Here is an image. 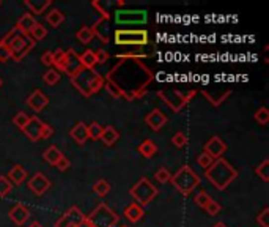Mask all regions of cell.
Segmentation results:
<instances>
[{"label": "cell", "instance_id": "1", "mask_svg": "<svg viewBox=\"0 0 269 227\" xmlns=\"http://www.w3.org/2000/svg\"><path fill=\"white\" fill-rule=\"evenodd\" d=\"M205 175L219 191H224L238 178V170L227 159L219 158L205 170Z\"/></svg>", "mask_w": 269, "mask_h": 227}, {"label": "cell", "instance_id": "2", "mask_svg": "<svg viewBox=\"0 0 269 227\" xmlns=\"http://www.w3.org/2000/svg\"><path fill=\"white\" fill-rule=\"evenodd\" d=\"M71 82L82 96L90 98L104 87V77L96 70L82 68L76 76L71 77Z\"/></svg>", "mask_w": 269, "mask_h": 227}, {"label": "cell", "instance_id": "3", "mask_svg": "<svg viewBox=\"0 0 269 227\" xmlns=\"http://www.w3.org/2000/svg\"><path fill=\"white\" fill-rule=\"evenodd\" d=\"M170 181L176 188V191L186 197L200 185V175L189 166H183L181 169L176 170V174L172 175Z\"/></svg>", "mask_w": 269, "mask_h": 227}, {"label": "cell", "instance_id": "4", "mask_svg": "<svg viewBox=\"0 0 269 227\" xmlns=\"http://www.w3.org/2000/svg\"><path fill=\"white\" fill-rule=\"evenodd\" d=\"M91 227H115L120 223V216L106 202H101L93 212L85 216Z\"/></svg>", "mask_w": 269, "mask_h": 227}, {"label": "cell", "instance_id": "5", "mask_svg": "<svg viewBox=\"0 0 269 227\" xmlns=\"http://www.w3.org/2000/svg\"><path fill=\"white\" fill-rule=\"evenodd\" d=\"M114 41L118 46H137L143 48L150 43V35L146 30H128L118 29L114 33Z\"/></svg>", "mask_w": 269, "mask_h": 227}, {"label": "cell", "instance_id": "6", "mask_svg": "<svg viewBox=\"0 0 269 227\" xmlns=\"http://www.w3.org/2000/svg\"><path fill=\"white\" fill-rule=\"evenodd\" d=\"M157 189L156 186L151 183L148 178H140L137 181V183L129 189V194H131V197L135 201V204H138L142 208H145L148 204H150L153 199L157 196Z\"/></svg>", "mask_w": 269, "mask_h": 227}, {"label": "cell", "instance_id": "7", "mask_svg": "<svg viewBox=\"0 0 269 227\" xmlns=\"http://www.w3.org/2000/svg\"><path fill=\"white\" fill-rule=\"evenodd\" d=\"M196 93H197L196 90H191L188 93H183L180 90H167V92L165 90H159V92H157V96H159L173 112H180L181 109L196 96Z\"/></svg>", "mask_w": 269, "mask_h": 227}, {"label": "cell", "instance_id": "8", "mask_svg": "<svg viewBox=\"0 0 269 227\" xmlns=\"http://www.w3.org/2000/svg\"><path fill=\"white\" fill-rule=\"evenodd\" d=\"M35 41L30 38V35H17L13 40V43L10 44V52H11V59L14 62H21L27 54H29L33 48H35Z\"/></svg>", "mask_w": 269, "mask_h": 227}, {"label": "cell", "instance_id": "9", "mask_svg": "<svg viewBox=\"0 0 269 227\" xmlns=\"http://www.w3.org/2000/svg\"><path fill=\"white\" fill-rule=\"evenodd\" d=\"M115 22L120 25H134V24H146L148 13L145 10H117L114 13Z\"/></svg>", "mask_w": 269, "mask_h": 227}, {"label": "cell", "instance_id": "10", "mask_svg": "<svg viewBox=\"0 0 269 227\" xmlns=\"http://www.w3.org/2000/svg\"><path fill=\"white\" fill-rule=\"evenodd\" d=\"M82 63H80V57L76 54L74 49H68L67 54H65V60L62 65V71L65 75H68L69 77H74L77 73L82 70Z\"/></svg>", "mask_w": 269, "mask_h": 227}, {"label": "cell", "instance_id": "11", "mask_svg": "<svg viewBox=\"0 0 269 227\" xmlns=\"http://www.w3.org/2000/svg\"><path fill=\"white\" fill-rule=\"evenodd\" d=\"M83 218H85V215L80 212V208L71 207L67 213H63L59 218V221L55 223V227H77Z\"/></svg>", "mask_w": 269, "mask_h": 227}, {"label": "cell", "instance_id": "12", "mask_svg": "<svg viewBox=\"0 0 269 227\" xmlns=\"http://www.w3.org/2000/svg\"><path fill=\"white\" fill-rule=\"evenodd\" d=\"M203 151L212 159H219L227 151V144L222 141V138H219V136H212V138L203 145Z\"/></svg>", "mask_w": 269, "mask_h": 227}, {"label": "cell", "instance_id": "13", "mask_svg": "<svg viewBox=\"0 0 269 227\" xmlns=\"http://www.w3.org/2000/svg\"><path fill=\"white\" fill-rule=\"evenodd\" d=\"M27 186H29V189L35 196H43L51 188V180L46 177L43 172H36V174L30 177Z\"/></svg>", "mask_w": 269, "mask_h": 227}, {"label": "cell", "instance_id": "14", "mask_svg": "<svg viewBox=\"0 0 269 227\" xmlns=\"http://www.w3.org/2000/svg\"><path fill=\"white\" fill-rule=\"evenodd\" d=\"M8 216H10V220L16 224V226H24L27 221L30 220V210L27 208L24 204H16L10 212H8Z\"/></svg>", "mask_w": 269, "mask_h": 227}, {"label": "cell", "instance_id": "15", "mask_svg": "<svg viewBox=\"0 0 269 227\" xmlns=\"http://www.w3.org/2000/svg\"><path fill=\"white\" fill-rule=\"evenodd\" d=\"M43 123H44V122H41L36 115H32L29 123L24 126L22 133H24L32 142H38V141H40V136H41V130H43Z\"/></svg>", "mask_w": 269, "mask_h": 227}, {"label": "cell", "instance_id": "16", "mask_svg": "<svg viewBox=\"0 0 269 227\" xmlns=\"http://www.w3.org/2000/svg\"><path fill=\"white\" fill-rule=\"evenodd\" d=\"M48 104H49V98L46 93H43L41 90H35V92L27 98V106L35 112H41L43 109L48 107Z\"/></svg>", "mask_w": 269, "mask_h": 227}, {"label": "cell", "instance_id": "17", "mask_svg": "<svg viewBox=\"0 0 269 227\" xmlns=\"http://www.w3.org/2000/svg\"><path fill=\"white\" fill-rule=\"evenodd\" d=\"M145 123L150 126L153 131H159L167 123V115L161 111V109H153V111L148 112V115L145 117Z\"/></svg>", "mask_w": 269, "mask_h": 227}, {"label": "cell", "instance_id": "18", "mask_svg": "<svg viewBox=\"0 0 269 227\" xmlns=\"http://www.w3.org/2000/svg\"><path fill=\"white\" fill-rule=\"evenodd\" d=\"M109 21L107 19H103V17H99V19L95 22V25L91 27V30H93V35L95 38H99L103 43H109L110 41V33H109Z\"/></svg>", "mask_w": 269, "mask_h": 227}, {"label": "cell", "instance_id": "19", "mask_svg": "<svg viewBox=\"0 0 269 227\" xmlns=\"http://www.w3.org/2000/svg\"><path fill=\"white\" fill-rule=\"evenodd\" d=\"M123 215H125V218L129 221V223H133V224H135V223H138L143 218V215H145V210L143 208L138 205V204H135V202H133V204H129L128 207H125V212H123Z\"/></svg>", "mask_w": 269, "mask_h": 227}, {"label": "cell", "instance_id": "20", "mask_svg": "<svg viewBox=\"0 0 269 227\" xmlns=\"http://www.w3.org/2000/svg\"><path fill=\"white\" fill-rule=\"evenodd\" d=\"M35 24H36L35 17H33L30 13H25V14H22V16L19 17V19H17L14 29L19 32V33H22V35H29L30 30L33 29Z\"/></svg>", "mask_w": 269, "mask_h": 227}, {"label": "cell", "instance_id": "21", "mask_svg": "<svg viewBox=\"0 0 269 227\" xmlns=\"http://www.w3.org/2000/svg\"><path fill=\"white\" fill-rule=\"evenodd\" d=\"M69 136L74 139L77 145H83L88 141V134H87V125L83 122H79L72 126V130L69 133Z\"/></svg>", "mask_w": 269, "mask_h": 227}, {"label": "cell", "instance_id": "22", "mask_svg": "<svg viewBox=\"0 0 269 227\" xmlns=\"http://www.w3.org/2000/svg\"><path fill=\"white\" fill-rule=\"evenodd\" d=\"M99 139L104 142L106 147H112V145H115L117 141L120 139V133L115 130V126L109 125V126H104L103 128V134H101Z\"/></svg>", "mask_w": 269, "mask_h": 227}, {"label": "cell", "instance_id": "23", "mask_svg": "<svg viewBox=\"0 0 269 227\" xmlns=\"http://www.w3.org/2000/svg\"><path fill=\"white\" fill-rule=\"evenodd\" d=\"M24 5L30 10V14H43L48 8L52 5L51 0H40V2H36V0H25Z\"/></svg>", "mask_w": 269, "mask_h": 227}, {"label": "cell", "instance_id": "24", "mask_svg": "<svg viewBox=\"0 0 269 227\" xmlns=\"http://www.w3.org/2000/svg\"><path fill=\"white\" fill-rule=\"evenodd\" d=\"M6 177H8V180H10L13 185H22L29 175H27V170H25L22 166L16 164V166L11 167L10 172H8V175H6Z\"/></svg>", "mask_w": 269, "mask_h": 227}, {"label": "cell", "instance_id": "25", "mask_svg": "<svg viewBox=\"0 0 269 227\" xmlns=\"http://www.w3.org/2000/svg\"><path fill=\"white\" fill-rule=\"evenodd\" d=\"M137 150H138V153H140L143 158L150 159V158H153L156 153H157V145H156L153 141L146 139V141H143L142 144H138Z\"/></svg>", "mask_w": 269, "mask_h": 227}, {"label": "cell", "instance_id": "26", "mask_svg": "<svg viewBox=\"0 0 269 227\" xmlns=\"http://www.w3.org/2000/svg\"><path fill=\"white\" fill-rule=\"evenodd\" d=\"M62 156H63L62 151H60L57 147H55V145H49V147L43 151V159L48 162V164H51V166L57 164L59 159H60Z\"/></svg>", "mask_w": 269, "mask_h": 227}, {"label": "cell", "instance_id": "27", "mask_svg": "<svg viewBox=\"0 0 269 227\" xmlns=\"http://www.w3.org/2000/svg\"><path fill=\"white\" fill-rule=\"evenodd\" d=\"M46 21H48V24L51 27H54V29H57V27H60L65 21V14L62 10H59V8H52V10L46 14Z\"/></svg>", "mask_w": 269, "mask_h": 227}, {"label": "cell", "instance_id": "28", "mask_svg": "<svg viewBox=\"0 0 269 227\" xmlns=\"http://www.w3.org/2000/svg\"><path fill=\"white\" fill-rule=\"evenodd\" d=\"M80 57V63H82V67L83 68H90V70H95L96 67V57H95V52L91 51V49H87L85 52L82 54Z\"/></svg>", "mask_w": 269, "mask_h": 227}, {"label": "cell", "instance_id": "29", "mask_svg": "<svg viewBox=\"0 0 269 227\" xmlns=\"http://www.w3.org/2000/svg\"><path fill=\"white\" fill-rule=\"evenodd\" d=\"M76 38H77V41L82 43V44H88V43L93 41L95 35H93V30H91V27L85 25V27H82L80 30H77Z\"/></svg>", "mask_w": 269, "mask_h": 227}, {"label": "cell", "instance_id": "30", "mask_svg": "<svg viewBox=\"0 0 269 227\" xmlns=\"http://www.w3.org/2000/svg\"><path fill=\"white\" fill-rule=\"evenodd\" d=\"M30 38L36 43V41H43L46 36H48V29L43 25V24H40V22H36L35 25H33V29L30 30Z\"/></svg>", "mask_w": 269, "mask_h": 227}, {"label": "cell", "instance_id": "31", "mask_svg": "<svg viewBox=\"0 0 269 227\" xmlns=\"http://www.w3.org/2000/svg\"><path fill=\"white\" fill-rule=\"evenodd\" d=\"M103 125H99L98 122H91L90 125H87V134H88V139H93L98 141L103 134Z\"/></svg>", "mask_w": 269, "mask_h": 227}, {"label": "cell", "instance_id": "32", "mask_svg": "<svg viewBox=\"0 0 269 227\" xmlns=\"http://www.w3.org/2000/svg\"><path fill=\"white\" fill-rule=\"evenodd\" d=\"M254 120L262 125V126H266L269 123V109L266 106H262L260 109H257V112L254 114Z\"/></svg>", "mask_w": 269, "mask_h": 227}, {"label": "cell", "instance_id": "33", "mask_svg": "<svg viewBox=\"0 0 269 227\" xmlns=\"http://www.w3.org/2000/svg\"><path fill=\"white\" fill-rule=\"evenodd\" d=\"M60 73L57 71V70H54V68H51V70H48L43 75V80L48 85H55V84H59V80H60Z\"/></svg>", "mask_w": 269, "mask_h": 227}, {"label": "cell", "instance_id": "34", "mask_svg": "<svg viewBox=\"0 0 269 227\" xmlns=\"http://www.w3.org/2000/svg\"><path fill=\"white\" fill-rule=\"evenodd\" d=\"M29 120H30V115L29 114H25L24 111H19L17 114H14V117H13V125L14 126H17L21 131L24 130V126L29 123Z\"/></svg>", "mask_w": 269, "mask_h": 227}, {"label": "cell", "instance_id": "35", "mask_svg": "<svg viewBox=\"0 0 269 227\" xmlns=\"http://www.w3.org/2000/svg\"><path fill=\"white\" fill-rule=\"evenodd\" d=\"M65 54H67V51H63V49H55V52H52V67H55L54 70H57L59 73L62 71Z\"/></svg>", "mask_w": 269, "mask_h": 227}, {"label": "cell", "instance_id": "36", "mask_svg": "<svg viewBox=\"0 0 269 227\" xmlns=\"http://www.w3.org/2000/svg\"><path fill=\"white\" fill-rule=\"evenodd\" d=\"M93 189H95V193L99 196V197H104L110 193V185H109V181L106 180H98L96 183L93 185Z\"/></svg>", "mask_w": 269, "mask_h": 227}, {"label": "cell", "instance_id": "37", "mask_svg": "<svg viewBox=\"0 0 269 227\" xmlns=\"http://www.w3.org/2000/svg\"><path fill=\"white\" fill-rule=\"evenodd\" d=\"M255 174L263 181H269V159L262 161V164H258L255 167Z\"/></svg>", "mask_w": 269, "mask_h": 227}, {"label": "cell", "instance_id": "38", "mask_svg": "<svg viewBox=\"0 0 269 227\" xmlns=\"http://www.w3.org/2000/svg\"><path fill=\"white\" fill-rule=\"evenodd\" d=\"M11 191H13V183L8 180V177L0 175V197H6Z\"/></svg>", "mask_w": 269, "mask_h": 227}, {"label": "cell", "instance_id": "39", "mask_svg": "<svg viewBox=\"0 0 269 227\" xmlns=\"http://www.w3.org/2000/svg\"><path fill=\"white\" fill-rule=\"evenodd\" d=\"M156 180L159 181V183L165 185V183H169L170 178H172V174H170V170L167 169V167H159L156 170V174H154Z\"/></svg>", "mask_w": 269, "mask_h": 227}, {"label": "cell", "instance_id": "40", "mask_svg": "<svg viewBox=\"0 0 269 227\" xmlns=\"http://www.w3.org/2000/svg\"><path fill=\"white\" fill-rule=\"evenodd\" d=\"M211 201H212V197H211L206 191H200V193L196 196V204H197L200 208H203V210H205V208L209 205Z\"/></svg>", "mask_w": 269, "mask_h": 227}, {"label": "cell", "instance_id": "41", "mask_svg": "<svg viewBox=\"0 0 269 227\" xmlns=\"http://www.w3.org/2000/svg\"><path fill=\"white\" fill-rule=\"evenodd\" d=\"M172 142H173V145L175 147H178V149H183V147H186L188 145V142H189V139H188V136L184 134V133H176L173 138H172Z\"/></svg>", "mask_w": 269, "mask_h": 227}, {"label": "cell", "instance_id": "42", "mask_svg": "<svg viewBox=\"0 0 269 227\" xmlns=\"http://www.w3.org/2000/svg\"><path fill=\"white\" fill-rule=\"evenodd\" d=\"M212 162H214V159H212L211 156H208L205 151L200 153V155L197 156V164H199L203 170H206V169L212 164Z\"/></svg>", "mask_w": 269, "mask_h": 227}, {"label": "cell", "instance_id": "43", "mask_svg": "<svg viewBox=\"0 0 269 227\" xmlns=\"http://www.w3.org/2000/svg\"><path fill=\"white\" fill-rule=\"evenodd\" d=\"M257 223L262 227H269V207H265L257 216Z\"/></svg>", "mask_w": 269, "mask_h": 227}, {"label": "cell", "instance_id": "44", "mask_svg": "<svg viewBox=\"0 0 269 227\" xmlns=\"http://www.w3.org/2000/svg\"><path fill=\"white\" fill-rule=\"evenodd\" d=\"M206 210V213L209 215V216H217L219 213H220V210H222V205L219 204V202H216L214 199H212V201L209 202V205L205 208Z\"/></svg>", "mask_w": 269, "mask_h": 227}, {"label": "cell", "instance_id": "45", "mask_svg": "<svg viewBox=\"0 0 269 227\" xmlns=\"http://www.w3.org/2000/svg\"><path fill=\"white\" fill-rule=\"evenodd\" d=\"M17 35H21V33H19V32H17V30L14 29V27H13V29H11L10 32H8V33H6V35L3 36V38H2V40H0V43H3V44H5V46H10V44L13 43V40L16 38V36H17Z\"/></svg>", "mask_w": 269, "mask_h": 227}, {"label": "cell", "instance_id": "46", "mask_svg": "<svg viewBox=\"0 0 269 227\" xmlns=\"http://www.w3.org/2000/svg\"><path fill=\"white\" fill-rule=\"evenodd\" d=\"M95 57H96V65H104V63L109 60V54L104 49H96Z\"/></svg>", "mask_w": 269, "mask_h": 227}, {"label": "cell", "instance_id": "47", "mask_svg": "<svg viewBox=\"0 0 269 227\" xmlns=\"http://www.w3.org/2000/svg\"><path fill=\"white\" fill-rule=\"evenodd\" d=\"M11 59V52L10 48L5 46L3 43H0V62H6Z\"/></svg>", "mask_w": 269, "mask_h": 227}, {"label": "cell", "instance_id": "48", "mask_svg": "<svg viewBox=\"0 0 269 227\" xmlns=\"http://www.w3.org/2000/svg\"><path fill=\"white\" fill-rule=\"evenodd\" d=\"M54 134V130H52V126L48 125V123H43V130H41V136H40V141L43 139H49L51 136Z\"/></svg>", "mask_w": 269, "mask_h": 227}, {"label": "cell", "instance_id": "49", "mask_svg": "<svg viewBox=\"0 0 269 227\" xmlns=\"http://www.w3.org/2000/svg\"><path fill=\"white\" fill-rule=\"evenodd\" d=\"M69 166H71L69 159H68V158H65V156H62V158L59 159V162H57V164H55V167H57L59 170H62V172L68 170V169H69Z\"/></svg>", "mask_w": 269, "mask_h": 227}, {"label": "cell", "instance_id": "50", "mask_svg": "<svg viewBox=\"0 0 269 227\" xmlns=\"http://www.w3.org/2000/svg\"><path fill=\"white\" fill-rule=\"evenodd\" d=\"M41 63L46 67H52V51L44 52L41 56Z\"/></svg>", "mask_w": 269, "mask_h": 227}, {"label": "cell", "instance_id": "51", "mask_svg": "<svg viewBox=\"0 0 269 227\" xmlns=\"http://www.w3.org/2000/svg\"><path fill=\"white\" fill-rule=\"evenodd\" d=\"M77 227H91V224L87 221V218H83V220L79 223V226H77Z\"/></svg>", "mask_w": 269, "mask_h": 227}, {"label": "cell", "instance_id": "52", "mask_svg": "<svg viewBox=\"0 0 269 227\" xmlns=\"http://www.w3.org/2000/svg\"><path fill=\"white\" fill-rule=\"evenodd\" d=\"M27 227H43V224H40L38 221H33L32 224H29V226H27Z\"/></svg>", "mask_w": 269, "mask_h": 227}, {"label": "cell", "instance_id": "53", "mask_svg": "<svg viewBox=\"0 0 269 227\" xmlns=\"http://www.w3.org/2000/svg\"><path fill=\"white\" fill-rule=\"evenodd\" d=\"M212 227H227V224H224V223H216Z\"/></svg>", "mask_w": 269, "mask_h": 227}, {"label": "cell", "instance_id": "54", "mask_svg": "<svg viewBox=\"0 0 269 227\" xmlns=\"http://www.w3.org/2000/svg\"><path fill=\"white\" fill-rule=\"evenodd\" d=\"M2 84H3V82H2V79H0V87H2Z\"/></svg>", "mask_w": 269, "mask_h": 227}, {"label": "cell", "instance_id": "55", "mask_svg": "<svg viewBox=\"0 0 269 227\" xmlns=\"http://www.w3.org/2000/svg\"><path fill=\"white\" fill-rule=\"evenodd\" d=\"M122 227H126V226H122Z\"/></svg>", "mask_w": 269, "mask_h": 227}, {"label": "cell", "instance_id": "56", "mask_svg": "<svg viewBox=\"0 0 269 227\" xmlns=\"http://www.w3.org/2000/svg\"><path fill=\"white\" fill-rule=\"evenodd\" d=\"M0 5H2V2H0Z\"/></svg>", "mask_w": 269, "mask_h": 227}]
</instances>
